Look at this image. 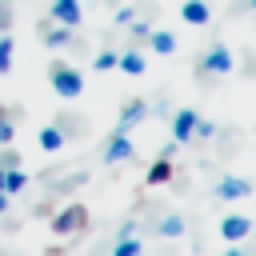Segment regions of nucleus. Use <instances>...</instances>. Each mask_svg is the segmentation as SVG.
Segmentation results:
<instances>
[{
  "mask_svg": "<svg viewBox=\"0 0 256 256\" xmlns=\"http://www.w3.org/2000/svg\"><path fill=\"white\" fill-rule=\"evenodd\" d=\"M48 80H52L56 96H64V100H76V96L84 92V76H80L72 64H64V60H52V64H48Z\"/></svg>",
  "mask_w": 256,
  "mask_h": 256,
  "instance_id": "nucleus-1",
  "label": "nucleus"
},
{
  "mask_svg": "<svg viewBox=\"0 0 256 256\" xmlns=\"http://www.w3.org/2000/svg\"><path fill=\"white\" fill-rule=\"evenodd\" d=\"M200 72H208V76H224V72H232V48L212 44V48L200 56Z\"/></svg>",
  "mask_w": 256,
  "mask_h": 256,
  "instance_id": "nucleus-2",
  "label": "nucleus"
},
{
  "mask_svg": "<svg viewBox=\"0 0 256 256\" xmlns=\"http://www.w3.org/2000/svg\"><path fill=\"white\" fill-rule=\"evenodd\" d=\"M132 156H136V148H132L128 132L116 128V132L108 136V144H104V164H124V160H132Z\"/></svg>",
  "mask_w": 256,
  "mask_h": 256,
  "instance_id": "nucleus-3",
  "label": "nucleus"
},
{
  "mask_svg": "<svg viewBox=\"0 0 256 256\" xmlns=\"http://www.w3.org/2000/svg\"><path fill=\"white\" fill-rule=\"evenodd\" d=\"M84 220H88V212H84L80 204H68V208H60V212L52 216V232H56V236H72V232H80Z\"/></svg>",
  "mask_w": 256,
  "mask_h": 256,
  "instance_id": "nucleus-4",
  "label": "nucleus"
},
{
  "mask_svg": "<svg viewBox=\"0 0 256 256\" xmlns=\"http://www.w3.org/2000/svg\"><path fill=\"white\" fill-rule=\"evenodd\" d=\"M196 120H200V116H196L192 108H180V112L172 116V140H176V144H188L192 132H196Z\"/></svg>",
  "mask_w": 256,
  "mask_h": 256,
  "instance_id": "nucleus-5",
  "label": "nucleus"
},
{
  "mask_svg": "<svg viewBox=\"0 0 256 256\" xmlns=\"http://www.w3.org/2000/svg\"><path fill=\"white\" fill-rule=\"evenodd\" d=\"M248 232H252V220H248V216H240V212H232V216H224V220H220V236H224V240H232V244H236V240H244Z\"/></svg>",
  "mask_w": 256,
  "mask_h": 256,
  "instance_id": "nucleus-6",
  "label": "nucleus"
},
{
  "mask_svg": "<svg viewBox=\"0 0 256 256\" xmlns=\"http://www.w3.org/2000/svg\"><path fill=\"white\" fill-rule=\"evenodd\" d=\"M248 192H252V184L240 180V176H220V184H216V196L220 200H244Z\"/></svg>",
  "mask_w": 256,
  "mask_h": 256,
  "instance_id": "nucleus-7",
  "label": "nucleus"
},
{
  "mask_svg": "<svg viewBox=\"0 0 256 256\" xmlns=\"http://www.w3.org/2000/svg\"><path fill=\"white\" fill-rule=\"evenodd\" d=\"M52 20L76 28L80 24V0H52Z\"/></svg>",
  "mask_w": 256,
  "mask_h": 256,
  "instance_id": "nucleus-8",
  "label": "nucleus"
},
{
  "mask_svg": "<svg viewBox=\"0 0 256 256\" xmlns=\"http://www.w3.org/2000/svg\"><path fill=\"white\" fill-rule=\"evenodd\" d=\"M180 16H184L188 24H208V20H212V12H208L204 0H184V4H180Z\"/></svg>",
  "mask_w": 256,
  "mask_h": 256,
  "instance_id": "nucleus-9",
  "label": "nucleus"
},
{
  "mask_svg": "<svg viewBox=\"0 0 256 256\" xmlns=\"http://www.w3.org/2000/svg\"><path fill=\"white\" fill-rule=\"evenodd\" d=\"M148 44H152V52H160V56H172V52H176V36L164 32V28H152V32H148Z\"/></svg>",
  "mask_w": 256,
  "mask_h": 256,
  "instance_id": "nucleus-10",
  "label": "nucleus"
},
{
  "mask_svg": "<svg viewBox=\"0 0 256 256\" xmlns=\"http://www.w3.org/2000/svg\"><path fill=\"white\" fill-rule=\"evenodd\" d=\"M44 44H48V48H64V44H72V28H68V24H52V28H44Z\"/></svg>",
  "mask_w": 256,
  "mask_h": 256,
  "instance_id": "nucleus-11",
  "label": "nucleus"
},
{
  "mask_svg": "<svg viewBox=\"0 0 256 256\" xmlns=\"http://www.w3.org/2000/svg\"><path fill=\"white\" fill-rule=\"evenodd\" d=\"M116 68L128 72V76H140V72H144V56H140L136 48H128L124 56H116Z\"/></svg>",
  "mask_w": 256,
  "mask_h": 256,
  "instance_id": "nucleus-12",
  "label": "nucleus"
},
{
  "mask_svg": "<svg viewBox=\"0 0 256 256\" xmlns=\"http://www.w3.org/2000/svg\"><path fill=\"white\" fill-rule=\"evenodd\" d=\"M40 148H44V152H60V148H64V128H56V124L40 128Z\"/></svg>",
  "mask_w": 256,
  "mask_h": 256,
  "instance_id": "nucleus-13",
  "label": "nucleus"
},
{
  "mask_svg": "<svg viewBox=\"0 0 256 256\" xmlns=\"http://www.w3.org/2000/svg\"><path fill=\"white\" fill-rule=\"evenodd\" d=\"M164 180H172V156H160V160H152V168H148V184H152V188L164 184Z\"/></svg>",
  "mask_w": 256,
  "mask_h": 256,
  "instance_id": "nucleus-14",
  "label": "nucleus"
},
{
  "mask_svg": "<svg viewBox=\"0 0 256 256\" xmlns=\"http://www.w3.org/2000/svg\"><path fill=\"white\" fill-rule=\"evenodd\" d=\"M140 116H144V100H132V104H124V108H120V124H116V128H124V132H128Z\"/></svg>",
  "mask_w": 256,
  "mask_h": 256,
  "instance_id": "nucleus-15",
  "label": "nucleus"
},
{
  "mask_svg": "<svg viewBox=\"0 0 256 256\" xmlns=\"http://www.w3.org/2000/svg\"><path fill=\"white\" fill-rule=\"evenodd\" d=\"M24 184H28V176L20 172V164H16V168H4V180H0L4 192H24Z\"/></svg>",
  "mask_w": 256,
  "mask_h": 256,
  "instance_id": "nucleus-16",
  "label": "nucleus"
},
{
  "mask_svg": "<svg viewBox=\"0 0 256 256\" xmlns=\"http://www.w3.org/2000/svg\"><path fill=\"white\" fill-rule=\"evenodd\" d=\"M156 232L172 240V236H180V232H184V220H180V216H164V220L156 224Z\"/></svg>",
  "mask_w": 256,
  "mask_h": 256,
  "instance_id": "nucleus-17",
  "label": "nucleus"
},
{
  "mask_svg": "<svg viewBox=\"0 0 256 256\" xmlns=\"http://www.w3.org/2000/svg\"><path fill=\"white\" fill-rule=\"evenodd\" d=\"M12 68V36H0V76Z\"/></svg>",
  "mask_w": 256,
  "mask_h": 256,
  "instance_id": "nucleus-18",
  "label": "nucleus"
},
{
  "mask_svg": "<svg viewBox=\"0 0 256 256\" xmlns=\"http://www.w3.org/2000/svg\"><path fill=\"white\" fill-rule=\"evenodd\" d=\"M92 64H96V72H108V68H116V52H112V48H104V52H96V60H92Z\"/></svg>",
  "mask_w": 256,
  "mask_h": 256,
  "instance_id": "nucleus-19",
  "label": "nucleus"
},
{
  "mask_svg": "<svg viewBox=\"0 0 256 256\" xmlns=\"http://www.w3.org/2000/svg\"><path fill=\"white\" fill-rule=\"evenodd\" d=\"M136 252H140V240H136V236H120L116 256H136Z\"/></svg>",
  "mask_w": 256,
  "mask_h": 256,
  "instance_id": "nucleus-20",
  "label": "nucleus"
},
{
  "mask_svg": "<svg viewBox=\"0 0 256 256\" xmlns=\"http://www.w3.org/2000/svg\"><path fill=\"white\" fill-rule=\"evenodd\" d=\"M12 136H16V128H12V120H8L4 112H0V148H4V144H12Z\"/></svg>",
  "mask_w": 256,
  "mask_h": 256,
  "instance_id": "nucleus-21",
  "label": "nucleus"
},
{
  "mask_svg": "<svg viewBox=\"0 0 256 256\" xmlns=\"http://www.w3.org/2000/svg\"><path fill=\"white\" fill-rule=\"evenodd\" d=\"M192 136L208 140V136H216V124H208V120H196V132H192Z\"/></svg>",
  "mask_w": 256,
  "mask_h": 256,
  "instance_id": "nucleus-22",
  "label": "nucleus"
},
{
  "mask_svg": "<svg viewBox=\"0 0 256 256\" xmlns=\"http://www.w3.org/2000/svg\"><path fill=\"white\" fill-rule=\"evenodd\" d=\"M128 28H132V36H136V40H148V32H152V28L144 24V20H132Z\"/></svg>",
  "mask_w": 256,
  "mask_h": 256,
  "instance_id": "nucleus-23",
  "label": "nucleus"
},
{
  "mask_svg": "<svg viewBox=\"0 0 256 256\" xmlns=\"http://www.w3.org/2000/svg\"><path fill=\"white\" fill-rule=\"evenodd\" d=\"M136 20V8H116V24H132Z\"/></svg>",
  "mask_w": 256,
  "mask_h": 256,
  "instance_id": "nucleus-24",
  "label": "nucleus"
},
{
  "mask_svg": "<svg viewBox=\"0 0 256 256\" xmlns=\"http://www.w3.org/2000/svg\"><path fill=\"white\" fill-rule=\"evenodd\" d=\"M4 212H8V192L0 188V216H4Z\"/></svg>",
  "mask_w": 256,
  "mask_h": 256,
  "instance_id": "nucleus-25",
  "label": "nucleus"
},
{
  "mask_svg": "<svg viewBox=\"0 0 256 256\" xmlns=\"http://www.w3.org/2000/svg\"><path fill=\"white\" fill-rule=\"evenodd\" d=\"M0 180H4V164H0Z\"/></svg>",
  "mask_w": 256,
  "mask_h": 256,
  "instance_id": "nucleus-26",
  "label": "nucleus"
},
{
  "mask_svg": "<svg viewBox=\"0 0 256 256\" xmlns=\"http://www.w3.org/2000/svg\"><path fill=\"white\" fill-rule=\"evenodd\" d=\"M0 12H4V4H0Z\"/></svg>",
  "mask_w": 256,
  "mask_h": 256,
  "instance_id": "nucleus-27",
  "label": "nucleus"
},
{
  "mask_svg": "<svg viewBox=\"0 0 256 256\" xmlns=\"http://www.w3.org/2000/svg\"><path fill=\"white\" fill-rule=\"evenodd\" d=\"M252 228H256V220H252Z\"/></svg>",
  "mask_w": 256,
  "mask_h": 256,
  "instance_id": "nucleus-28",
  "label": "nucleus"
},
{
  "mask_svg": "<svg viewBox=\"0 0 256 256\" xmlns=\"http://www.w3.org/2000/svg\"><path fill=\"white\" fill-rule=\"evenodd\" d=\"M252 4H256V0H252Z\"/></svg>",
  "mask_w": 256,
  "mask_h": 256,
  "instance_id": "nucleus-29",
  "label": "nucleus"
}]
</instances>
